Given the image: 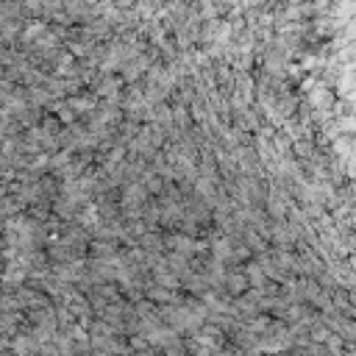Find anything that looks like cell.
<instances>
[{"label": "cell", "mask_w": 356, "mask_h": 356, "mask_svg": "<svg viewBox=\"0 0 356 356\" xmlns=\"http://www.w3.org/2000/svg\"><path fill=\"white\" fill-rule=\"evenodd\" d=\"M161 353H164V356H186V339H184V337H175L172 342H167V345L161 348Z\"/></svg>", "instance_id": "obj_1"}, {"label": "cell", "mask_w": 356, "mask_h": 356, "mask_svg": "<svg viewBox=\"0 0 356 356\" xmlns=\"http://www.w3.org/2000/svg\"><path fill=\"white\" fill-rule=\"evenodd\" d=\"M33 356H58V348L53 345V339H47V342H39V345H36Z\"/></svg>", "instance_id": "obj_2"}, {"label": "cell", "mask_w": 356, "mask_h": 356, "mask_svg": "<svg viewBox=\"0 0 356 356\" xmlns=\"http://www.w3.org/2000/svg\"><path fill=\"white\" fill-rule=\"evenodd\" d=\"M228 289H231V295H239L245 289V281L242 278H228Z\"/></svg>", "instance_id": "obj_3"}]
</instances>
